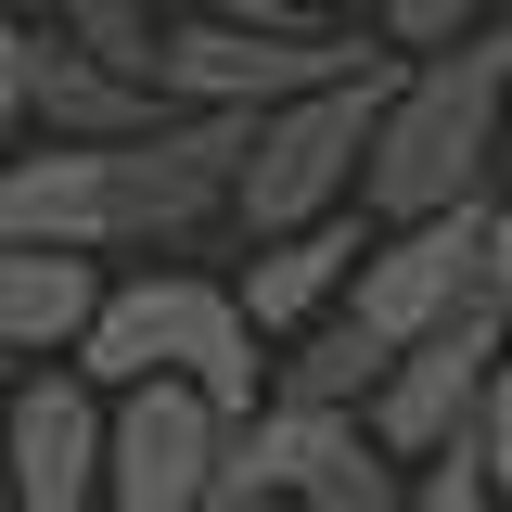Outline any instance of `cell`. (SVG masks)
<instances>
[{
	"mask_svg": "<svg viewBox=\"0 0 512 512\" xmlns=\"http://www.w3.org/2000/svg\"><path fill=\"white\" fill-rule=\"evenodd\" d=\"M410 512H500V487L474 461H436V474H410Z\"/></svg>",
	"mask_w": 512,
	"mask_h": 512,
	"instance_id": "cell-19",
	"label": "cell"
},
{
	"mask_svg": "<svg viewBox=\"0 0 512 512\" xmlns=\"http://www.w3.org/2000/svg\"><path fill=\"white\" fill-rule=\"evenodd\" d=\"M39 39H52V26H39ZM141 128H167V90L64 52V39L39 52V141H141Z\"/></svg>",
	"mask_w": 512,
	"mask_h": 512,
	"instance_id": "cell-13",
	"label": "cell"
},
{
	"mask_svg": "<svg viewBox=\"0 0 512 512\" xmlns=\"http://www.w3.org/2000/svg\"><path fill=\"white\" fill-rule=\"evenodd\" d=\"M474 308H487V205H474V218H423V231H372L359 295H346V320L372 333L384 359L461 333Z\"/></svg>",
	"mask_w": 512,
	"mask_h": 512,
	"instance_id": "cell-7",
	"label": "cell"
},
{
	"mask_svg": "<svg viewBox=\"0 0 512 512\" xmlns=\"http://www.w3.org/2000/svg\"><path fill=\"white\" fill-rule=\"evenodd\" d=\"M384 0H295V26H372Z\"/></svg>",
	"mask_w": 512,
	"mask_h": 512,
	"instance_id": "cell-22",
	"label": "cell"
},
{
	"mask_svg": "<svg viewBox=\"0 0 512 512\" xmlns=\"http://www.w3.org/2000/svg\"><path fill=\"white\" fill-rule=\"evenodd\" d=\"M180 26H295V0H167Z\"/></svg>",
	"mask_w": 512,
	"mask_h": 512,
	"instance_id": "cell-21",
	"label": "cell"
},
{
	"mask_svg": "<svg viewBox=\"0 0 512 512\" xmlns=\"http://www.w3.org/2000/svg\"><path fill=\"white\" fill-rule=\"evenodd\" d=\"M282 500V512H410V474L384 461L346 410H256L231 423V461H218V512Z\"/></svg>",
	"mask_w": 512,
	"mask_h": 512,
	"instance_id": "cell-6",
	"label": "cell"
},
{
	"mask_svg": "<svg viewBox=\"0 0 512 512\" xmlns=\"http://www.w3.org/2000/svg\"><path fill=\"white\" fill-rule=\"evenodd\" d=\"M0 512H13V487H0Z\"/></svg>",
	"mask_w": 512,
	"mask_h": 512,
	"instance_id": "cell-25",
	"label": "cell"
},
{
	"mask_svg": "<svg viewBox=\"0 0 512 512\" xmlns=\"http://www.w3.org/2000/svg\"><path fill=\"white\" fill-rule=\"evenodd\" d=\"M244 512H282V500H244Z\"/></svg>",
	"mask_w": 512,
	"mask_h": 512,
	"instance_id": "cell-24",
	"label": "cell"
},
{
	"mask_svg": "<svg viewBox=\"0 0 512 512\" xmlns=\"http://www.w3.org/2000/svg\"><path fill=\"white\" fill-rule=\"evenodd\" d=\"M0 487L13 512H103V397L77 372L0 384Z\"/></svg>",
	"mask_w": 512,
	"mask_h": 512,
	"instance_id": "cell-10",
	"label": "cell"
},
{
	"mask_svg": "<svg viewBox=\"0 0 512 512\" xmlns=\"http://www.w3.org/2000/svg\"><path fill=\"white\" fill-rule=\"evenodd\" d=\"M512 320L474 308L461 333H436V346H410V359H384L372 410H359V436L397 461V474H436V461H461V436H474V397H487V372H500Z\"/></svg>",
	"mask_w": 512,
	"mask_h": 512,
	"instance_id": "cell-9",
	"label": "cell"
},
{
	"mask_svg": "<svg viewBox=\"0 0 512 512\" xmlns=\"http://www.w3.org/2000/svg\"><path fill=\"white\" fill-rule=\"evenodd\" d=\"M397 77V64H384ZM384 77H346V90H308L282 116L244 128V167H231V256L244 244H295L320 218H359V154H372Z\"/></svg>",
	"mask_w": 512,
	"mask_h": 512,
	"instance_id": "cell-4",
	"label": "cell"
},
{
	"mask_svg": "<svg viewBox=\"0 0 512 512\" xmlns=\"http://www.w3.org/2000/svg\"><path fill=\"white\" fill-rule=\"evenodd\" d=\"M39 26H52L64 52H90V64H116V77H141L154 90V64H167V0H39Z\"/></svg>",
	"mask_w": 512,
	"mask_h": 512,
	"instance_id": "cell-15",
	"label": "cell"
},
{
	"mask_svg": "<svg viewBox=\"0 0 512 512\" xmlns=\"http://www.w3.org/2000/svg\"><path fill=\"white\" fill-rule=\"evenodd\" d=\"M461 461L500 487V512H512V346H500V372H487V397H474V436H461Z\"/></svg>",
	"mask_w": 512,
	"mask_h": 512,
	"instance_id": "cell-18",
	"label": "cell"
},
{
	"mask_svg": "<svg viewBox=\"0 0 512 512\" xmlns=\"http://www.w3.org/2000/svg\"><path fill=\"white\" fill-rule=\"evenodd\" d=\"M231 423L192 384H128L103 397V512H218Z\"/></svg>",
	"mask_w": 512,
	"mask_h": 512,
	"instance_id": "cell-8",
	"label": "cell"
},
{
	"mask_svg": "<svg viewBox=\"0 0 512 512\" xmlns=\"http://www.w3.org/2000/svg\"><path fill=\"white\" fill-rule=\"evenodd\" d=\"M0 13H13V26H39V0H0Z\"/></svg>",
	"mask_w": 512,
	"mask_h": 512,
	"instance_id": "cell-23",
	"label": "cell"
},
{
	"mask_svg": "<svg viewBox=\"0 0 512 512\" xmlns=\"http://www.w3.org/2000/svg\"><path fill=\"white\" fill-rule=\"evenodd\" d=\"M512 180V13L461 52H423L384 77L372 154H359V218L372 231H423V218H474Z\"/></svg>",
	"mask_w": 512,
	"mask_h": 512,
	"instance_id": "cell-2",
	"label": "cell"
},
{
	"mask_svg": "<svg viewBox=\"0 0 512 512\" xmlns=\"http://www.w3.org/2000/svg\"><path fill=\"white\" fill-rule=\"evenodd\" d=\"M77 384H90V397L192 384L218 423H256V410H269V346H256V320L231 308V256H218V269H116L103 308H90V346H77Z\"/></svg>",
	"mask_w": 512,
	"mask_h": 512,
	"instance_id": "cell-3",
	"label": "cell"
},
{
	"mask_svg": "<svg viewBox=\"0 0 512 512\" xmlns=\"http://www.w3.org/2000/svg\"><path fill=\"white\" fill-rule=\"evenodd\" d=\"M384 39L372 26H167V64H154V90H167V116H282V103H308V90H346V77H384Z\"/></svg>",
	"mask_w": 512,
	"mask_h": 512,
	"instance_id": "cell-5",
	"label": "cell"
},
{
	"mask_svg": "<svg viewBox=\"0 0 512 512\" xmlns=\"http://www.w3.org/2000/svg\"><path fill=\"white\" fill-rule=\"evenodd\" d=\"M359 256H372V218H320V231H295V244H244L231 256V308H244L256 346L282 359V346H308L320 320H346Z\"/></svg>",
	"mask_w": 512,
	"mask_h": 512,
	"instance_id": "cell-11",
	"label": "cell"
},
{
	"mask_svg": "<svg viewBox=\"0 0 512 512\" xmlns=\"http://www.w3.org/2000/svg\"><path fill=\"white\" fill-rule=\"evenodd\" d=\"M39 52H52V39L0 13V167H13V154L39 141Z\"/></svg>",
	"mask_w": 512,
	"mask_h": 512,
	"instance_id": "cell-17",
	"label": "cell"
},
{
	"mask_svg": "<svg viewBox=\"0 0 512 512\" xmlns=\"http://www.w3.org/2000/svg\"><path fill=\"white\" fill-rule=\"evenodd\" d=\"M103 282H116V269H90V256H26V244H0V372H13V384H26V372H77Z\"/></svg>",
	"mask_w": 512,
	"mask_h": 512,
	"instance_id": "cell-12",
	"label": "cell"
},
{
	"mask_svg": "<svg viewBox=\"0 0 512 512\" xmlns=\"http://www.w3.org/2000/svg\"><path fill=\"white\" fill-rule=\"evenodd\" d=\"M231 116H167L141 141H26L0 167V244L90 269H218L231 244Z\"/></svg>",
	"mask_w": 512,
	"mask_h": 512,
	"instance_id": "cell-1",
	"label": "cell"
},
{
	"mask_svg": "<svg viewBox=\"0 0 512 512\" xmlns=\"http://www.w3.org/2000/svg\"><path fill=\"white\" fill-rule=\"evenodd\" d=\"M512 0H384L372 13V39L397 64H423V52H461V39H487V26H500Z\"/></svg>",
	"mask_w": 512,
	"mask_h": 512,
	"instance_id": "cell-16",
	"label": "cell"
},
{
	"mask_svg": "<svg viewBox=\"0 0 512 512\" xmlns=\"http://www.w3.org/2000/svg\"><path fill=\"white\" fill-rule=\"evenodd\" d=\"M372 384H384V346L359 333V320H320L308 346H282V359H269V397H282V410H346V423H359V410H372Z\"/></svg>",
	"mask_w": 512,
	"mask_h": 512,
	"instance_id": "cell-14",
	"label": "cell"
},
{
	"mask_svg": "<svg viewBox=\"0 0 512 512\" xmlns=\"http://www.w3.org/2000/svg\"><path fill=\"white\" fill-rule=\"evenodd\" d=\"M487 308L512 320V180L487 192Z\"/></svg>",
	"mask_w": 512,
	"mask_h": 512,
	"instance_id": "cell-20",
	"label": "cell"
}]
</instances>
